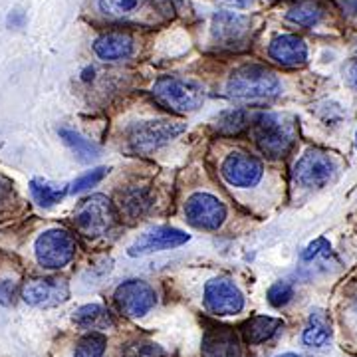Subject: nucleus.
<instances>
[{
	"label": "nucleus",
	"instance_id": "nucleus-34",
	"mask_svg": "<svg viewBox=\"0 0 357 357\" xmlns=\"http://www.w3.org/2000/svg\"><path fill=\"white\" fill-rule=\"evenodd\" d=\"M217 2L222 6H229V8H248V6H252L255 0H217Z\"/></svg>",
	"mask_w": 357,
	"mask_h": 357
},
{
	"label": "nucleus",
	"instance_id": "nucleus-31",
	"mask_svg": "<svg viewBox=\"0 0 357 357\" xmlns=\"http://www.w3.org/2000/svg\"><path fill=\"white\" fill-rule=\"evenodd\" d=\"M328 250H330V244H328V241H324V238H318L316 243L310 244L306 250L302 252V260H314L316 256L328 255Z\"/></svg>",
	"mask_w": 357,
	"mask_h": 357
},
{
	"label": "nucleus",
	"instance_id": "nucleus-22",
	"mask_svg": "<svg viewBox=\"0 0 357 357\" xmlns=\"http://www.w3.org/2000/svg\"><path fill=\"white\" fill-rule=\"evenodd\" d=\"M74 321L79 328H86V330H107L114 326L109 312L100 304H88V306L79 307L74 314Z\"/></svg>",
	"mask_w": 357,
	"mask_h": 357
},
{
	"label": "nucleus",
	"instance_id": "nucleus-32",
	"mask_svg": "<svg viewBox=\"0 0 357 357\" xmlns=\"http://www.w3.org/2000/svg\"><path fill=\"white\" fill-rule=\"evenodd\" d=\"M13 199H14L13 183L0 177V211H2V208H6L8 204L13 203Z\"/></svg>",
	"mask_w": 357,
	"mask_h": 357
},
{
	"label": "nucleus",
	"instance_id": "nucleus-25",
	"mask_svg": "<svg viewBox=\"0 0 357 357\" xmlns=\"http://www.w3.org/2000/svg\"><path fill=\"white\" fill-rule=\"evenodd\" d=\"M30 191H32V197H34V201L40 206H52V204L60 203L64 199L68 189L58 187V185H52V183H46L42 178H34L30 183Z\"/></svg>",
	"mask_w": 357,
	"mask_h": 357
},
{
	"label": "nucleus",
	"instance_id": "nucleus-36",
	"mask_svg": "<svg viewBox=\"0 0 357 357\" xmlns=\"http://www.w3.org/2000/svg\"><path fill=\"white\" fill-rule=\"evenodd\" d=\"M278 357H300V356H296V354H284V356H278Z\"/></svg>",
	"mask_w": 357,
	"mask_h": 357
},
{
	"label": "nucleus",
	"instance_id": "nucleus-19",
	"mask_svg": "<svg viewBox=\"0 0 357 357\" xmlns=\"http://www.w3.org/2000/svg\"><path fill=\"white\" fill-rule=\"evenodd\" d=\"M284 326L282 319L270 318V316H255V318L246 319L241 326V332L246 344H264L268 340H272L276 333L280 332V328Z\"/></svg>",
	"mask_w": 357,
	"mask_h": 357
},
{
	"label": "nucleus",
	"instance_id": "nucleus-1",
	"mask_svg": "<svg viewBox=\"0 0 357 357\" xmlns=\"http://www.w3.org/2000/svg\"><path fill=\"white\" fill-rule=\"evenodd\" d=\"M227 93H229V98L241 100V102L272 100V98H276L280 93V79L266 66H241L229 77Z\"/></svg>",
	"mask_w": 357,
	"mask_h": 357
},
{
	"label": "nucleus",
	"instance_id": "nucleus-33",
	"mask_svg": "<svg viewBox=\"0 0 357 357\" xmlns=\"http://www.w3.org/2000/svg\"><path fill=\"white\" fill-rule=\"evenodd\" d=\"M14 294H16V288H14L13 282H0V304L2 306H10L13 304Z\"/></svg>",
	"mask_w": 357,
	"mask_h": 357
},
{
	"label": "nucleus",
	"instance_id": "nucleus-23",
	"mask_svg": "<svg viewBox=\"0 0 357 357\" xmlns=\"http://www.w3.org/2000/svg\"><path fill=\"white\" fill-rule=\"evenodd\" d=\"M286 18L296 26L312 28L324 18V8L319 6V2H316V0H300L298 4H294L292 8L288 10Z\"/></svg>",
	"mask_w": 357,
	"mask_h": 357
},
{
	"label": "nucleus",
	"instance_id": "nucleus-6",
	"mask_svg": "<svg viewBox=\"0 0 357 357\" xmlns=\"http://www.w3.org/2000/svg\"><path fill=\"white\" fill-rule=\"evenodd\" d=\"M36 260L46 270H60L68 266L76 256V241L70 232L52 229L42 232L36 241Z\"/></svg>",
	"mask_w": 357,
	"mask_h": 357
},
{
	"label": "nucleus",
	"instance_id": "nucleus-14",
	"mask_svg": "<svg viewBox=\"0 0 357 357\" xmlns=\"http://www.w3.org/2000/svg\"><path fill=\"white\" fill-rule=\"evenodd\" d=\"M189 234H185L183 230L173 229V227H157L153 230H147L145 234H141L135 243L129 246V256H145L159 252V250H169V248H177L189 243Z\"/></svg>",
	"mask_w": 357,
	"mask_h": 357
},
{
	"label": "nucleus",
	"instance_id": "nucleus-24",
	"mask_svg": "<svg viewBox=\"0 0 357 357\" xmlns=\"http://www.w3.org/2000/svg\"><path fill=\"white\" fill-rule=\"evenodd\" d=\"M58 133H60V137L64 139L66 145H68L82 161H91V159L100 157V147H98L91 139L84 137L82 133H77L74 129L68 128H60L58 129Z\"/></svg>",
	"mask_w": 357,
	"mask_h": 357
},
{
	"label": "nucleus",
	"instance_id": "nucleus-38",
	"mask_svg": "<svg viewBox=\"0 0 357 357\" xmlns=\"http://www.w3.org/2000/svg\"><path fill=\"white\" fill-rule=\"evenodd\" d=\"M356 145H357V135H356Z\"/></svg>",
	"mask_w": 357,
	"mask_h": 357
},
{
	"label": "nucleus",
	"instance_id": "nucleus-10",
	"mask_svg": "<svg viewBox=\"0 0 357 357\" xmlns=\"http://www.w3.org/2000/svg\"><path fill=\"white\" fill-rule=\"evenodd\" d=\"M262 173H264V167L260 163V159L244 151H232L227 155V159L220 165L222 178L232 187H241V189L258 185Z\"/></svg>",
	"mask_w": 357,
	"mask_h": 357
},
{
	"label": "nucleus",
	"instance_id": "nucleus-3",
	"mask_svg": "<svg viewBox=\"0 0 357 357\" xmlns=\"http://www.w3.org/2000/svg\"><path fill=\"white\" fill-rule=\"evenodd\" d=\"M153 100L173 114H192L204 102V89L191 79L165 76L155 82Z\"/></svg>",
	"mask_w": 357,
	"mask_h": 357
},
{
	"label": "nucleus",
	"instance_id": "nucleus-18",
	"mask_svg": "<svg viewBox=\"0 0 357 357\" xmlns=\"http://www.w3.org/2000/svg\"><path fill=\"white\" fill-rule=\"evenodd\" d=\"M103 14L119 18V20H133L139 22L143 16L151 10V0H98Z\"/></svg>",
	"mask_w": 357,
	"mask_h": 357
},
{
	"label": "nucleus",
	"instance_id": "nucleus-26",
	"mask_svg": "<svg viewBox=\"0 0 357 357\" xmlns=\"http://www.w3.org/2000/svg\"><path fill=\"white\" fill-rule=\"evenodd\" d=\"M105 335L100 332H91L88 335H84L76 345V354L74 357H103L105 351Z\"/></svg>",
	"mask_w": 357,
	"mask_h": 357
},
{
	"label": "nucleus",
	"instance_id": "nucleus-8",
	"mask_svg": "<svg viewBox=\"0 0 357 357\" xmlns=\"http://www.w3.org/2000/svg\"><path fill=\"white\" fill-rule=\"evenodd\" d=\"M185 217L195 229L218 230L227 218V206L208 192H195L185 204Z\"/></svg>",
	"mask_w": 357,
	"mask_h": 357
},
{
	"label": "nucleus",
	"instance_id": "nucleus-7",
	"mask_svg": "<svg viewBox=\"0 0 357 357\" xmlns=\"http://www.w3.org/2000/svg\"><path fill=\"white\" fill-rule=\"evenodd\" d=\"M335 161L328 153L312 149L304 153L294 165V178L306 189H321L335 177Z\"/></svg>",
	"mask_w": 357,
	"mask_h": 357
},
{
	"label": "nucleus",
	"instance_id": "nucleus-5",
	"mask_svg": "<svg viewBox=\"0 0 357 357\" xmlns=\"http://www.w3.org/2000/svg\"><path fill=\"white\" fill-rule=\"evenodd\" d=\"M187 129L185 123L173 119L139 121L128 129V143L135 153H151L178 137Z\"/></svg>",
	"mask_w": 357,
	"mask_h": 357
},
{
	"label": "nucleus",
	"instance_id": "nucleus-4",
	"mask_svg": "<svg viewBox=\"0 0 357 357\" xmlns=\"http://www.w3.org/2000/svg\"><path fill=\"white\" fill-rule=\"evenodd\" d=\"M117 222L114 204L103 195H91L77 204L74 213L76 229L88 238H100L112 232Z\"/></svg>",
	"mask_w": 357,
	"mask_h": 357
},
{
	"label": "nucleus",
	"instance_id": "nucleus-27",
	"mask_svg": "<svg viewBox=\"0 0 357 357\" xmlns=\"http://www.w3.org/2000/svg\"><path fill=\"white\" fill-rule=\"evenodd\" d=\"M248 126V115L246 112H229V114L220 115L217 121V131L220 135H238Z\"/></svg>",
	"mask_w": 357,
	"mask_h": 357
},
{
	"label": "nucleus",
	"instance_id": "nucleus-15",
	"mask_svg": "<svg viewBox=\"0 0 357 357\" xmlns=\"http://www.w3.org/2000/svg\"><path fill=\"white\" fill-rule=\"evenodd\" d=\"M203 357H241V340L229 326H211L204 330Z\"/></svg>",
	"mask_w": 357,
	"mask_h": 357
},
{
	"label": "nucleus",
	"instance_id": "nucleus-16",
	"mask_svg": "<svg viewBox=\"0 0 357 357\" xmlns=\"http://www.w3.org/2000/svg\"><path fill=\"white\" fill-rule=\"evenodd\" d=\"M268 56L284 68L304 66L307 60V46L304 40L294 34H282L270 42Z\"/></svg>",
	"mask_w": 357,
	"mask_h": 357
},
{
	"label": "nucleus",
	"instance_id": "nucleus-12",
	"mask_svg": "<svg viewBox=\"0 0 357 357\" xmlns=\"http://www.w3.org/2000/svg\"><path fill=\"white\" fill-rule=\"evenodd\" d=\"M70 298L68 282L60 278H32L22 286V300L28 306L52 307Z\"/></svg>",
	"mask_w": 357,
	"mask_h": 357
},
{
	"label": "nucleus",
	"instance_id": "nucleus-30",
	"mask_svg": "<svg viewBox=\"0 0 357 357\" xmlns=\"http://www.w3.org/2000/svg\"><path fill=\"white\" fill-rule=\"evenodd\" d=\"M107 173H109V169H105V167H98V169H93V171H89V173H86V175H82L79 178H76L70 191L72 192L86 191V189H89V187L98 185V183L107 175Z\"/></svg>",
	"mask_w": 357,
	"mask_h": 357
},
{
	"label": "nucleus",
	"instance_id": "nucleus-20",
	"mask_svg": "<svg viewBox=\"0 0 357 357\" xmlns=\"http://www.w3.org/2000/svg\"><path fill=\"white\" fill-rule=\"evenodd\" d=\"M330 337H332V321L328 314L324 310H314L307 318L306 330L302 335L304 344L310 347H324L330 342Z\"/></svg>",
	"mask_w": 357,
	"mask_h": 357
},
{
	"label": "nucleus",
	"instance_id": "nucleus-35",
	"mask_svg": "<svg viewBox=\"0 0 357 357\" xmlns=\"http://www.w3.org/2000/svg\"><path fill=\"white\" fill-rule=\"evenodd\" d=\"M351 82H354V86L357 88V62H356V66L351 68Z\"/></svg>",
	"mask_w": 357,
	"mask_h": 357
},
{
	"label": "nucleus",
	"instance_id": "nucleus-37",
	"mask_svg": "<svg viewBox=\"0 0 357 357\" xmlns=\"http://www.w3.org/2000/svg\"><path fill=\"white\" fill-rule=\"evenodd\" d=\"M354 312H356V314H357V300H356V302H354Z\"/></svg>",
	"mask_w": 357,
	"mask_h": 357
},
{
	"label": "nucleus",
	"instance_id": "nucleus-9",
	"mask_svg": "<svg viewBox=\"0 0 357 357\" xmlns=\"http://www.w3.org/2000/svg\"><path fill=\"white\" fill-rule=\"evenodd\" d=\"M114 300L119 312L129 318H141L155 307V290L143 280H128L117 286Z\"/></svg>",
	"mask_w": 357,
	"mask_h": 357
},
{
	"label": "nucleus",
	"instance_id": "nucleus-13",
	"mask_svg": "<svg viewBox=\"0 0 357 357\" xmlns=\"http://www.w3.org/2000/svg\"><path fill=\"white\" fill-rule=\"evenodd\" d=\"M213 38L222 48H238L248 40L250 18L234 13H217L213 16Z\"/></svg>",
	"mask_w": 357,
	"mask_h": 357
},
{
	"label": "nucleus",
	"instance_id": "nucleus-11",
	"mask_svg": "<svg viewBox=\"0 0 357 357\" xmlns=\"http://www.w3.org/2000/svg\"><path fill=\"white\" fill-rule=\"evenodd\" d=\"M204 306L215 316H232L244 307V296L234 282L213 278L204 286Z\"/></svg>",
	"mask_w": 357,
	"mask_h": 357
},
{
	"label": "nucleus",
	"instance_id": "nucleus-2",
	"mask_svg": "<svg viewBox=\"0 0 357 357\" xmlns=\"http://www.w3.org/2000/svg\"><path fill=\"white\" fill-rule=\"evenodd\" d=\"M252 135L260 153L268 159H282L296 143V123L288 115L262 114L256 117Z\"/></svg>",
	"mask_w": 357,
	"mask_h": 357
},
{
	"label": "nucleus",
	"instance_id": "nucleus-17",
	"mask_svg": "<svg viewBox=\"0 0 357 357\" xmlns=\"http://www.w3.org/2000/svg\"><path fill=\"white\" fill-rule=\"evenodd\" d=\"M93 52L105 62L126 60L133 54V38L128 32H107L93 42Z\"/></svg>",
	"mask_w": 357,
	"mask_h": 357
},
{
	"label": "nucleus",
	"instance_id": "nucleus-28",
	"mask_svg": "<svg viewBox=\"0 0 357 357\" xmlns=\"http://www.w3.org/2000/svg\"><path fill=\"white\" fill-rule=\"evenodd\" d=\"M294 298V288L290 282H276L268 288V302L274 307H284Z\"/></svg>",
	"mask_w": 357,
	"mask_h": 357
},
{
	"label": "nucleus",
	"instance_id": "nucleus-29",
	"mask_svg": "<svg viewBox=\"0 0 357 357\" xmlns=\"http://www.w3.org/2000/svg\"><path fill=\"white\" fill-rule=\"evenodd\" d=\"M123 357H165V351L153 342H135L126 347Z\"/></svg>",
	"mask_w": 357,
	"mask_h": 357
},
{
	"label": "nucleus",
	"instance_id": "nucleus-21",
	"mask_svg": "<svg viewBox=\"0 0 357 357\" xmlns=\"http://www.w3.org/2000/svg\"><path fill=\"white\" fill-rule=\"evenodd\" d=\"M121 215L129 220L143 217L147 213V208L151 206V197L149 191L143 187H131L128 191L121 192Z\"/></svg>",
	"mask_w": 357,
	"mask_h": 357
}]
</instances>
